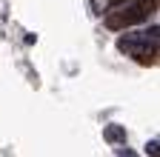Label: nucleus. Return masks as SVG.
Here are the masks:
<instances>
[{
    "label": "nucleus",
    "mask_w": 160,
    "mask_h": 157,
    "mask_svg": "<svg viewBox=\"0 0 160 157\" xmlns=\"http://www.w3.org/2000/svg\"><path fill=\"white\" fill-rule=\"evenodd\" d=\"M123 3H129V0H106L109 9H117V6H123Z\"/></svg>",
    "instance_id": "39448f33"
},
{
    "label": "nucleus",
    "mask_w": 160,
    "mask_h": 157,
    "mask_svg": "<svg viewBox=\"0 0 160 157\" xmlns=\"http://www.w3.org/2000/svg\"><path fill=\"white\" fill-rule=\"evenodd\" d=\"M146 151H149V154H157V151H160V143H157V140H152V143L146 146Z\"/></svg>",
    "instance_id": "20e7f679"
},
{
    "label": "nucleus",
    "mask_w": 160,
    "mask_h": 157,
    "mask_svg": "<svg viewBox=\"0 0 160 157\" xmlns=\"http://www.w3.org/2000/svg\"><path fill=\"white\" fill-rule=\"evenodd\" d=\"M157 34H160L157 26H152L149 32H129L117 40V49L134 57L140 66H154L157 63Z\"/></svg>",
    "instance_id": "f257e3e1"
},
{
    "label": "nucleus",
    "mask_w": 160,
    "mask_h": 157,
    "mask_svg": "<svg viewBox=\"0 0 160 157\" xmlns=\"http://www.w3.org/2000/svg\"><path fill=\"white\" fill-rule=\"evenodd\" d=\"M157 9V0H129V3L117 6V12L106 14V29L112 32H126L134 23L149 20V14Z\"/></svg>",
    "instance_id": "f03ea898"
},
{
    "label": "nucleus",
    "mask_w": 160,
    "mask_h": 157,
    "mask_svg": "<svg viewBox=\"0 0 160 157\" xmlns=\"http://www.w3.org/2000/svg\"><path fill=\"white\" fill-rule=\"evenodd\" d=\"M103 140H109V143H126V126H106L103 129Z\"/></svg>",
    "instance_id": "7ed1b4c3"
}]
</instances>
